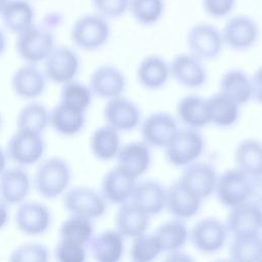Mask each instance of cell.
I'll use <instances>...</instances> for the list:
<instances>
[{
  "label": "cell",
  "mask_w": 262,
  "mask_h": 262,
  "mask_svg": "<svg viewBox=\"0 0 262 262\" xmlns=\"http://www.w3.org/2000/svg\"><path fill=\"white\" fill-rule=\"evenodd\" d=\"M63 208L69 214L96 219L104 215L107 203L100 193L88 186L69 187L62 194Z\"/></svg>",
  "instance_id": "ba28073f"
},
{
  "label": "cell",
  "mask_w": 262,
  "mask_h": 262,
  "mask_svg": "<svg viewBox=\"0 0 262 262\" xmlns=\"http://www.w3.org/2000/svg\"><path fill=\"white\" fill-rule=\"evenodd\" d=\"M179 121L187 128L201 129L209 124L206 99L196 94H188L179 99L176 105Z\"/></svg>",
  "instance_id": "d6a6232c"
},
{
  "label": "cell",
  "mask_w": 262,
  "mask_h": 262,
  "mask_svg": "<svg viewBox=\"0 0 262 262\" xmlns=\"http://www.w3.org/2000/svg\"><path fill=\"white\" fill-rule=\"evenodd\" d=\"M252 98L262 104V66H260L251 78Z\"/></svg>",
  "instance_id": "bcb514c9"
},
{
  "label": "cell",
  "mask_w": 262,
  "mask_h": 262,
  "mask_svg": "<svg viewBox=\"0 0 262 262\" xmlns=\"http://www.w3.org/2000/svg\"><path fill=\"white\" fill-rule=\"evenodd\" d=\"M53 255L55 260L59 262H83L87 258V251L84 246L59 239Z\"/></svg>",
  "instance_id": "7bdbcfd3"
},
{
  "label": "cell",
  "mask_w": 262,
  "mask_h": 262,
  "mask_svg": "<svg viewBox=\"0 0 262 262\" xmlns=\"http://www.w3.org/2000/svg\"><path fill=\"white\" fill-rule=\"evenodd\" d=\"M132 239L130 257L135 262H148L155 260L162 253L160 245L152 233L144 232Z\"/></svg>",
  "instance_id": "60d3db41"
},
{
  "label": "cell",
  "mask_w": 262,
  "mask_h": 262,
  "mask_svg": "<svg viewBox=\"0 0 262 262\" xmlns=\"http://www.w3.org/2000/svg\"><path fill=\"white\" fill-rule=\"evenodd\" d=\"M163 252L180 250L189 238V231L184 220L171 219L160 224L152 233Z\"/></svg>",
  "instance_id": "e575fe53"
},
{
  "label": "cell",
  "mask_w": 262,
  "mask_h": 262,
  "mask_svg": "<svg viewBox=\"0 0 262 262\" xmlns=\"http://www.w3.org/2000/svg\"><path fill=\"white\" fill-rule=\"evenodd\" d=\"M111 34L108 19L93 12L83 14L73 23L70 38L76 47L94 51L102 48L108 42Z\"/></svg>",
  "instance_id": "7a4b0ae2"
},
{
  "label": "cell",
  "mask_w": 262,
  "mask_h": 262,
  "mask_svg": "<svg viewBox=\"0 0 262 262\" xmlns=\"http://www.w3.org/2000/svg\"><path fill=\"white\" fill-rule=\"evenodd\" d=\"M7 47V37L4 30L0 27V56L5 52Z\"/></svg>",
  "instance_id": "816d5d0a"
},
{
  "label": "cell",
  "mask_w": 262,
  "mask_h": 262,
  "mask_svg": "<svg viewBox=\"0 0 262 262\" xmlns=\"http://www.w3.org/2000/svg\"><path fill=\"white\" fill-rule=\"evenodd\" d=\"M140 115L138 105L123 95L107 99L103 107V118L106 125L119 132L135 129L140 124Z\"/></svg>",
  "instance_id": "5bb4252c"
},
{
  "label": "cell",
  "mask_w": 262,
  "mask_h": 262,
  "mask_svg": "<svg viewBox=\"0 0 262 262\" xmlns=\"http://www.w3.org/2000/svg\"><path fill=\"white\" fill-rule=\"evenodd\" d=\"M186 45L190 53L202 60L219 57L224 47L221 31L213 24H194L186 34Z\"/></svg>",
  "instance_id": "52a82bcc"
},
{
  "label": "cell",
  "mask_w": 262,
  "mask_h": 262,
  "mask_svg": "<svg viewBox=\"0 0 262 262\" xmlns=\"http://www.w3.org/2000/svg\"><path fill=\"white\" fill-rule=\"evenodd\" d=\"M206 108L209 124L219 128L234 125L239 116V105L220 91L206 98Z\"/></svg>",
  "instance_id": "83f0119b"
},
{
  "label": "cell",
  "mask_w": 262,
  "mask_h": 262,
  "mask_svg": "<svg viewBox=\"0 0 262 262\" xmlns=\"http://www.w3.org/2000/svg\"><path fill=\"white\" fill-rule=\"evenodd\" d=\"M250 181L239 169H227L217 176L214 193L223 206L234 207L250 200Z\"/></svg>",
  "instance_id": "8fae6325"
},
{
  "label": "cell",
  "mask_w": 262,
  "mask_h": 262,
  "mask_svg": "<svg viewBox=\"0 0 262 262\" xmlns=\"http://www.w3.org/2000/svg\"><path fill=\"white\" fill-rule=\"evenodd\" d=\"M135 184V178L115 166L103 175L100 182V193L106 203L119 206L130 200Z\"/></svg>",
  "instance_id": "603a6c76"
},
{
  "label": "cell",
  "mask_w": 262,
  "mask_h": 262,
  "mask_svg": "<svg viewBox=\"0 0 262 262\" xmlns=\"http://www.w3.org/2000/svg\"><path fill=\"white\" fill-rule=\"evenodd\" d=\"M178 130L175 118L165 112L149 114L140 123L142 140L152 147H165Z\"/></svg>",
  "instance_id": "2e32d148"
},
{
  "label": "cell",
  "mask_w": 262,
  "mask_h": 262,
  "mask_svg": "<svg viewBox=\"0 0 262 262\" xmlns=\"http://www.w3.org/2000/svg\"><path fill=\"white\" fill-rule=\"evenodd\" d=\"M94 11L106 19L120 18L128 12L129 0H91Z\"/></svg>",
  "instance_id": "ee69618b"
},
{
  "label": "cell",
  "mask_w": 262,
  "mask_h": 262,
  "mask_svg": "<svg viewBox=\"0 0 262 262\" xmlns=\"http://www.w3.org/2000/svg\"><path fill=\"white\" fill-rule=\"evenodd\" d=\"M46 145L42 134L16 129L6 144V155L9 160L20 167L38 164L45 154Z\"/></svg>",
  "instance_id": "5b68a950"
},
{
  "label": "cell",
  "mask_w": 262,
  "mask_h": 262,
  "mask_svg": "<svg viewBox=\"0 0 262 262\" xmlns=\"http://www.w3.org/2000/svg\"><path fill=\"white\" fill-rule=\"evenodd\" d=\"M167 188L158 180L146 179L136 182L130 202L146 215L160 214L166 205Z\"/></svg>",
  "instance_id": "44dd1931"
},
{
  "label": "cell",
  "mask_w": 262,
  "mask_h": 262,
  "mask_svg": "<svg viewBox=\"0 0 262 262\" xmlns=\"http://www.w3.org/2000/svg\"><path fill=\"white\" fill-rule=\"evenodd\" d=\"M235 168L250 178L262 176V142L255 138L242 140L234 149Z\"/></svg>",
  "instance_id": "4dcf8cb0"
},
{
  "label": "cell",
  "mask_w": 262,
  "mask_h": 262,
  "mask_svg": "<svg viewBox=\"0 0 262 262\" xmlns=\"http://www.w3.org/2000/svg\"><path fill=\"white\" fill-rule=\"evenodd\" d=\"M169 68L170 76L183 87L200 88L207 81V71L203 60L190 52L175 55Z\"/></svg>",
  "instance_id": "9a60e30c"
},
{
  "label": "cell",
  "mask_w": 262,
  "mask_h": 262,
  "mask_svg": "<svg viewBox=\"0 0 262 262\" xmlns=\"http://www.w3.org/2000/svg\"><path fill=\"white\" fill-rule=\"evenodd\" d=\"M183 168L179 180L194 194L205 200L214 193L218 175L212 164L194 161Z\"/></svg>",
  "instance_id": "d6986e66"
},
{
  "label": "cell",
  "mask_w": 262,
  "mask_h": 262,
  "mask_svg": "<svg viewBox=\"0 0 262 262\" xmlns=\"http://www.w3.org/2000/svg\"><path fill=\"white\" fill-rule=\"evenodd\" d=\"M0 17L6 30L18 34L35 24V9L29 0H8Z\"/></svg>",
  "instance_id": "f546056e"
},
{
  "label": "cell",
  "mask_w": 262,
  "mask_h": 262,
  "mask_svg": "<svg viewBox=\"0 0 262 262\" xmlns=\"http://www.w3.org/2000/svg\"><path fill=\"white\" fill-rule=\"evenodd\" d=\"M93 235V220L80 215L70 214V216L61 222L58 230L59 239L68 241L84 247H88Z\"/></svg>",
  "instance_id": "d590c367"
},
{
  "label": "cell",
  "mask_w": 262,
  "mask_h": 262,
  "mask_svg": "<svg viewBox=\"0 0 262 262\" xmlns=\"http://www.w3.org/2000/svg\"><path fill=\"white\" fill-rule=\"evenodd\" d=\"M220 31L224 46L234 51L252 48L260 37V27L257 20L244 13L228 16Z\"/></svg>",
  "instance_id": "8992f818"
},
{
  "label": "cell",
  "mask_w": 262,
  "mask_h": 262,
  "mask_svg": "<svg viewBox=\"0 0 262 262\" xmlns=\"http://www.w3.org/2000/svg\"><path fill=\"white\" fill-rule=\"evenodd\" d=\"M1 125H2V118H1V115H0V129H1Z\"/></svg>",
  "instance_id": "11a10c76"
},
{
  "label": "cell",
  "mask_w": 262,
  "mask_h": 262,
  "mask_svg": "<svg viewBox=\"0 0 262 262\" xmlns=\"http://www.w3.org/2000/svg\"><path fill=\"white\" fill-rule=\"evenodd\" d=\"M126 82L125 75L120 69L113 64H101L91 73L88 86L93 95L107 100L122 95L126 89Z\"/></svg>",
  "instance_id": "ac0fdd59"
},
{
  "label": "cell",
  "mask_w": 262,
  "mask_h": 262,
  "mask_svg": "<svg viewBox=\"0 0 262 262\" xmlns=\"http://www.w3.org/2000/svg\"><path fill=\"white\" fill-rule=\"evenodd\" d=\"M89 146L92 155L99 161L116 159L121 147L119 131L106 124L96 128L91 134Z\"/></svg>",
  "instance_id": "836d02e7"
},
{
  "label": "cell",
  "mask_w": 262,
  "mask_h": 262,
  "mask_svg": "<svg viewBox=\"0 0 262 262\" xmlns=\"http://www.w3.org/2000/svg\"><path fill=\"white\" fill-rule=\"evenodd\" d=\"M85 113L58 102L49 111V126L59 135L74 136L85 126Z\"/></svg>",
  "instance_id": "f1b7e54d"
},
{
  "label": "cell",
  "mask_w": 262,
  "mask_h": 262,
  "mask_svg": "<svg viewBox=\"0 0 262 262\" xmlns=\"http://www.w3.org/2000/svg\"><path fill=\"white\" fill-rule=\"evenodd\" d=\"M14 221L18 231L23 234L30 236L42 235L51 226L52 213L43 203L24 201L17 205Z\"/></svg>",
  "instance_id": "7c38bea8"
},
{
  "label": "cell",
  "mask_w": 262,
  "mask_h": 262,
  "mask_svg": "<svg viewBox=\"0 0 262 262\" xmlns=\"http://www.w3.org/2000/svg\"><path fill=\"white\" fill-rule=\"evenodd\" d=\"M170 77L169 63L157 54L142 58L136 69L138 83L148 90L161 89L166 85Z\"/></svg>",
  "instance_id": "484cf974"
},
{
  "label": "cell",
  "mask_w": 262,
  "mask_h": 262,
  "mask_svg": "<svg viewBox=\"0 0 262 262\" xmlns=\"http://www.w3.org/2000/svg\"><path fill=\"white\" fill-rule=\"evenodd\" d=\"M92 96L88 85L74 79L61 85L59 102L85 113L91 104Z\"/></svg>",
  "instance_id": "ab89813d"
},
{
  "label": "cell",
  "mask_w": 262,
  "mask_h": 262,
  "mask_svg": "<svg viewBox=\"0 0 262 262\" xmlns=\"http://www.w3.org/2000/svg\"><path fill=\"white\" fill-rule=\"evenodd\" d=\"M47 78L36 63L26 62L17 68L11 77V89L23 99H35L41 96L47 86Z\"/></svg>",
  "instance_id": "e0dca14e"
},
{
  "label": "cell",
  "mask_w": 262,
  "mask_h": 262,
  "mask_svg": "<svg viewBox=\"0 0 262 262\" xmlns=\"http://www.w3.org/2000/svg\"><path fill=\"white\" fill-rule=\"evenodd\" d=\"M7 1H8V0H0V12H1V10L3 9V7H4V5L6 4Z\"/></svg>",
  "instance_id": "db71d44e"
},
{
  "label": "cell",
  "mask_w": 262,
  "mask_h": 262,
  "mask_svg": "<svg viewBox=\"0 0 262 262\" xmlns=\"http://www.w3.org/2000/svg\"><path fill=\"white\" fill-rule=\"evenodd\" d=\"M229 258L236 262L262 260V236L258 234L233 235L228 248Z\"/></svg>",
  "instance_id": "8d00e7d4"
},
{
  "label": "cell",
  "mask_w": 262,
  "mask_h": 262,
  "mask_svg": "<svg viewBox=\"0 0 262 262\" xmlns=\"http://www.w3.org/2000/svg\"><path fill=\"white\" fill-rule=\"evenodd\" d=\"M72 169L70 164L58 156L42 159L36 168L33 185L44 199L53 200L62 195L70 186Z\"/></svg>",
  "instance_id": "6da1fadb"
},
{
  "label": "cell",
  "mask_w": 262,
  "mask_h": 262,
  "mask_svg": "<svg viewBox=\"0 0 262 262\" xmlns=\"http://www.w3.org/2000/svg\"><path fill=\"white\" fill-rule=\"evenodd\" d=\"M9 219L8 205L0 199V230L5 227Z\"/></svg>",
  "instance_id": "681fc988"
},
{
  "label": "cell",
  "mask_w": 262,
  "mask_h": 262,
  "mask_svg": "<svg viewBox=\"0 0 262 262\" xmlns=\"http://www.w3.org/2000/svg\"><path fill=\"white\" fill-rule=\"evenodd\" d=\"M55 46L52 30L44 25L33 24L16 34L15 50L17 55L28 63L43 62Z\"/></svg>",
  "instance_id": "3957f363"
},
{
  "label": "cell",
  "mask_w": 262,
  "mask_h": 262,
  "mask_svg": "<svg viewBox=\"0 0 262 262\" xmlns=\"http://www.w3.org/2000/svg\"><path fill=\"white\" fill-rule=\"evenodd\" d=\"M49 259L47 247L39 243H27L16 247L9 256L12 262H46Z\"/></svg>",
  "instance_id": "b9f144b4"
},
{
  "label": "cell",
  "mask_w": 262,
  "mask_h": 262,
  "mask_svg": "<svg viewBox=\"0 0 262 262\" xmlns=\"http://www.w3.org/2000/svg\"><path fill=\"white\" fill-rule=\"evenodd\" d=\"M226 227L232 235L258 234L262 230V206L254 201H246L229 208Z\"/></svg>",
  "instance_id": "4fadbf2b"
},
{
  "label": "cell",
  "mask_w": 262,
  "mask_h": 262,
  "mask_svg": "<svg viewBox=\"0 0 262 262\" xmlns=\"http://www.w3.org/2000/svg\"><path fill=\"white\" fill-rule=\"evenodd\" d=\"M165 148L168 163L174 167H185L203 155L205 150L204 136L198 129H178Z\"/></svg>",
  "instance_id": "277c9868"
},
{
  "label": "cell",
  "mask_w": 262,
  "mask_h": 262,
  "mask_svg": "<svg viewBox=\"0 0 262 262\" xmlns=\"http://www.w3.org/2000/svg\"><path fill=\"white\" fill-rule=\"evenodd\" d=\"M202 202V199L178 179L167 188L165 209H167L174 218L186 220L198 214Z\"/></svg>",
  "instance_id": "ffe728a7"
},
{
  "label": "cell",
  "mask_w": 262,
  "mask_h": 262,
  "mask_svg": "<svg viewBox=\"0 0 262 262\" xmlns=\"http://www.w3.org/2000/svg\"><path fill=\"white\" fill-rule=\"evenodd\" d=\"M32 180L25 167L6 168L0 174V199L8 206L26 201L30 193Z\"/></svg>",
  "instance_id": "7402d4cb"
},
{
  "label": "cell",
  "mask_w": 262,
  "mask_h": 262,
  "mask_svg": "<svg viewBox=\"0 0 262 262\" xmlns=\"http://www.w3.org/2000/svg\"><path fill=\"white\" fill-rule=\"evenodd\" d=\"M250 199L262 206V176L251 178Z\"/></svg>",
  "instance_id": "7dc6e473"
},
{
  "label": "cell",
  "mask_w": 262,
  "mask_h": 262,
  "mask_svg": "<svg viewBox=\"0 0 262 262\" xmlns=\"http://www.w3.org/2000/svg\"><path fill=\"white\" fill-rule=\"evenodd\" d=\"M165 0H129L128 13L133 20L143 27L157 25L164 16Z\"/></svg>",
  "instance_id": "f35d334b"
},
{
  "label": "cell",
  "mask_w": 262,
  "mask_h": 262,
  "mask_svg": "<svg viewBox=\"0 0 262 262\" xmlns=\"http://www.w3.org/2000/svg\"><path fill=\"white\" fill-rule=\"evenodd\" d=\"M117 166L137 179L142 176L149 168L151 154L149 145L142 141H132L121 145L116 157Z\"/></svg>",
  "instance_id": "cb8c5ba5"
},
{
  "label": "cell",
  "mask_w": 262,
  "mask_h": 262,
  "mask_svg": "<svg viewBox=\"0 0 262 262\" xmlns=\"http://www.w3.org/2000/svg\"><path fill=\"white\" fill-rule=\"evenodd\" d=\"M88 247L94 260L117 262L124 254V236L116 229H105L94 234Z\"/></svg>",
  "instance_id": "d4e9b609"
},
{
  "label": "cell",
  "mask_w": 262,
  "mask_h": 262,
  "mask_svg": "<svg viewBox=\"0 0 262 262\" xmlns=\"http://www.w3.org/2000/svg\"><path fill=\"white\" fill-rule=\"evenodd\" d=\"M169 256H167L168 260H180V261H185V260H191L190 257L187 256L186 253L181 252L180 250L168 252Z\"/></svg>",
  "instance_id": "f907efd6"
},
{
  "label": "cell",
  "mask_w": 262,
  "mask_h": 262,
  "mask_svg": "<svg viewBox=\"0 0 262 262\" xmlns=\"http://www.w3.org/2000/svg\"><path fill=\"white\" fill-rule=\"evenodd\" d=\"M219 91L238 105H243L252 98L251 78L239 69L228 70L220 79Z\"/></svg>",
  "instance_id": "1f68e13d"
},
{
  "label": "cell",
  "mask_w": 262,
  "mask_h": 262,
  "mask_svg": "<svg viewBox=\"0 0 262 262\" xmlns=\"http://www.w3.org/2000/svg\"><path fill=\"white\" fill-rule=\"evenodd\" d=\"M148 223L149 216L135 207L130 201L119 205L115 215V229L124 238H133L146 232Z\"/></svg>",
  "instance_id": "4316f807"
},
{
  "label": "cell",
  "mask_w": 262,
  "mask_h": 262,
  "mask_svg": "<svg viewBox=\"0 0 262 262\" xmlns=\"http://www.w3.org/2000/svg\"><path fill=\"white\" fill-rule=\"evenodd\" d=\"M43 72L48 81L64 84L74 80L80 71V57L71 47L55 45L43 61Z\"/></svg>",
  "instance_id": "9c48e42d"
},
{
  "label": "cell",
  "mask_w": 262,
  "mask_h": 262,
  "mask_svg": "<svg viewBox=\"0 0 262 262\" xmlns=\"http://www.w3.org/2000/svg\"><path fill=\"white\" fill-rule=\"evenodd\" d=\"M49 126V111L38 101L24 105L16 116V129L28 130L42 134Z\"/></svg>",
  "instance_id": "74e56055"
},
{
  "label": "cell",
  "mask_w": 262,
  "mask_h": 262,
  "mask_svg": "<svg viewBox=\"0 0 262 262\" xmlns=\"http://www.w3.org/2000/svg\"><path fill=\"white\" fill-rule=\"evenodd\" d=\"M237 0H201L203 11L211 18H227L232 14Z\"/></svg>",
  "instance_id": "f6af8a7d"
},
{
  "label": "cell",
  "mask_w": 262,
  "mask_h": 262,
  "mask_svg": "<svg viewBox=\"0 0 262 262\" xmlns=\"http://www.w3.org/2000/svg\"><path fill=\"white\" fill-rule=\"evenodd\" d=\"M228 233L225 222L216 217H205L192 226L189 239L199 252L213 254L223 248Z\"/></svg>",
  "instance_id": "30bf717a"
},
{
  "label": "cell",
  "mask_w": 262,
  "mask_h": 262,
  "mask_svg": "<svg viewBox=\"0 0 262 262\" xmlns=\"http://www.w3.org/2000/svg\"><path fill=\"white\" fill-rule=\"evenodd\" d=\"M7 155L6 151H4L1 147H0V174L7 168Z\"/></svg>",
  "instance_id": "f5cc1de1"
},
{
  "label": "cell",
  "mask_w": 262,
  "mask_h": 262,
  "mask_svg": "<svg viewBox=\"0 0 262 262\" xmlns=\"http://www.w3.org/2000/svg\"><path fill=\"white\" fill-rule=\"evenodd\" d=\"M60 21H61V14L58 12H51L45 16L43 25L48 29L52 30V28L55 26H58Z\"/></svg>",
  "instance_id": "c3c4849f"
}]
</instances>
